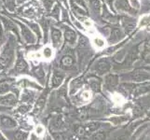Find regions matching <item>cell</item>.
<instances>
[{
	"mask_svg": "<svg viewBox=\"0 0 150 140\" xmlns=\"http://www.w3.org/2000/svg\"><path fill=\"white\" fill-rule=\"evenodd\" d=\"M140 140H150V134H144V136H142V137L140 138Z\"/></svg>",
	"mask_w": 150,
	"mask_h": 140,
	"instance_id": "obj_19",
	"label": "cell"
},
{
	"mask_svg": "<svg viewBox=\"0 0 150 140\" xmlns=\"http://www.w3.org/2000/svg\"><path fill=\"white\" fill-rule=\"evenodd\" d=\"M72 63H73V60H72L70 56H65L63 58V60H62V64L64 65H71Z\"/></svg>",
	"mask_w": 150,
	"mask_h": 140,
	"instance_id": "obj_11",
	"label": "cell"
},
{
	"mask_svg": "<svg viewBox=\"0 0 150 140\" xmlns=\"http://www.w3.org/2000/svg\"><path fill=\"white\" fill-rule=\"evenodd\" d=\"M1 102L3 104H7V105H12V104H14V102H15V98L12 95H9L6 97L2 98Z\"/></svg>",
	"mask_w": 150,
	"mask_h": 140,
	"instance_id": "obj_9",
	"label": "cell"
},
{
	"mask_svg": "<svg viewBox=\"0 0 150 140\" xmlns=\"http://www.w3.org/2000/svg\"><path fill=\"white\" fill-rule=\"evenodd\" d=\"M19 110H20V112H23V113H24L25 111L27 110V107H25V106H23V107H21L19 108Z\"/></svg>",
	"mask_w": 150,
	"mask_h": 140,
	"instance_id": "obj_20",
	"label": "cell"
},
{
	"mask_svg": "<svg viewBox=\"0 0 150 140\" xmlns=\"http://www.w3.org/2000/svg\"><path fill=\"white\" fill-rule=\"evenodd\" d=\"M63 80H64V76L59 75V74H54V76L52 77V86H54V87L59 86L62 83Z\"/></svg>",
	"mask_w": 150,
	"mask_h": 140,
	"instance_id": "obj_6",
	"label": "cell"
},
{
	"mask_svg": "<svg viewBox=\"0 0 150 140\" xmlns=\"http://www.w3.org/2000/svg\"><path fill=\"white\" fill-rule=\"evenodd\" d=\"M27 137V134L23 132H18L15 134V139L16 140H25Z\"/></svg>",
	"mask_w": 150,
	"mask_h": 140,
	"instance_id": "obj_10",
	"label": "cell"
},
{
	"mask_svg": "<svg viewBox=\"0 0 150 140\" xmlns=\"http://www.w3.org/2000/svg\"><path fill=\"white\" fill-rule=\"evenodd\" d=\"M43 53H44V56L46 57V58H50V57L52 56V50H51L50 48H46L43 50Z\"/></svg>",
	"mask_w": 150,
	"mask_h": 140,
	"instance_id": "obj_14",
	"label": "cell"
},
{
	"mask_svg": "<svg viewBox=\"0 0 150 140\" xmlns=\"http://www.w3.org/2000/svg\"><path fill=\"white\" fill-rule=\"evenodd\" d=\"M82 97H83V99H89L91 97V95L89 92H84L83 95H82Z\"/></svg>",
	"mask_w": 150,
	"mask_h": 140,
	"instance_id": "obj_18",
	"label": "cell"
},
{
	"mask_svg": "<svg viewBox=\"0 0 150 140\" xmlns=\"http://www.w3.org/2000/svg\"><path fill=\"white\" fill-rule=\"evenodd\" d=\"M8 91V85L7 83H2L0 84V95L6 93Z\"/></svg>",
	"mask_w": 150,
	"mask_h": 140,
	"instance_id": "obj_13",
	"label": "cell"
},
{
	"mask_svg": "<svg viewBox=\"0 0 150 140\" xmlns=\"http://www.w3.org/2000/svg\"><path fill=\"white\" fill-rule=\"evenodd\" d=\"M44 140H52V138H51L50 136H47V137H46Z\"/></svg>",
	"mask_w": 150,
	"mask_h": 140,
	"instance_id": "obj_21",
	"label": "cell"
},
{
	"mask_svg": "<svg viewBox=\"0 0 150 140\" xmlns=\"http://www.w3.org/2000/svg\"><path fill=\"white\" fill-rule=\"evenodd\" d=\"M16 68L19 72H23V71L26 70L27 65L23 60H19L18 63H17V65H16Z\"/></svg>",
	"mask_w": 150,
	"mask_h": 140,
	"instance_id": "obj_8",
	"label": "cell"
},
{
	"mask_svg": "<svg viewBox=\"0 0 150 140\" xmlns=\"http://www.w3.org/2000/svg\"><path fill=\"white\" fill-rule=\"evenodd\" d=\"M106 84L108 87H115L117 84V77L114 75H109L106 77Z\"/></svg>",
	"mask_w": 150,
	"mask_h": 140,
	"instance_id": "obj_3",
	"label": "cell"
},
{
	"mask_svg": "<svg viewBox=\"0 0 150 140\" xmlns=\"http://www.w3.org/2000/svg\"><path fill=\"white\" fill-rule=\"evenodd\" d=\"M53 138H54V140H64V136H63V134H60V133H56V134H53Z\"/></svg>",
	"mask_w": 150,
	"mask_h": 140,
	"instance_id": "obj_16",
	"label": "cell"
},
{
	"mask_svg": "<svg viewBox=\"0 0 150 140\" xmlns=\"http://www.w3.org/2000/svg\"><path fill=\"white\" fill-rule=\"evenodd\" d=\"M51 35H52V36H51V38H52L54 46L57 47L59 45V43L61 42V32L59 30H57V29H53Z\"/></svg>",
	"mask_w": 150,
	"mask_h": 140,
	"instance_id": "obj_2",
	"label": "cell"
},
{
	"mask_svg": "<svg viewBox=\"0 0 150 140\" xmlns=\"http://www.w3.org/2000/svg\"><path fill=\"white\" fill-rule=\"evenodd\" d=\"M44 133V128L42 126H38L37 129H35V134L40 136V134H42Z\"/></svg>",
	"mask_w": 150,
	"mask_h": 140,
	"instance_id": "obj_17",
	"label": "cell"
},
{
	"mask_svg": "<svg viewBox=\"0 0 150 140\" xmlns=\"http://www.w3.org/2000/svg\"><path fill=\"white\" fill-rule=\"evenodd\" d=\"M108 69H109V64H108L106 61H102L99 63V65H98V70H99L101 73L106 72Z\"/></svg>",
	"mask_w": 150,
	"mask_h": 140,
	"instance_id": "obj_7",
	"label": "cell"
},
{
	"mask_svg": "<svg viewBox=\"0 0 150 140\" xmlns=\"http://www.w3.org/2000/svg\"><path fill=\"white\" fill-rule=\"evenodd\" d=\"M0 122H1L3 127H7V128H12L16 126V122L12 120L11 118L7 117V116H2L0 118Z\"/></svg>",
	"mask_w": 150,
	"mask_h": 140,
	"instance_id": "obj_1",
	"label": "cell"
},
{
	"mask_svg": "<svg viewBox=\"0 0 150 140\" xmlns=\"http://www.w3.org/2000/svg\"><path fill=\"white\" fill-rule=\"evenodd\" d=\"M149 76L146 75L144 72H135L133 74V79L137 80V81H141V80H146L147 79H149Z\"/></svg>",
	"mask_w": 150,
	"mask_h": 140,
	"instance_id": "obj_4",
	"label": "cell"
},
{
	"mask_svg": "<svg viewBox=\"0 0 150 140\" xmlns=\"http://www.w3.org/2000/svg\"><path fill=\"white\" fill-rule=\"evenodd\" d=\"M91 88L93 89L94 91H99L100 90V84L99 83H97L96 81H92L91 82Z\"/></svg>",
	"mask_w": 150,
	"mask_h": 140,
	"instance_id": "obj_15",
	"label": "cell"
},
{
	"mask_svg": "<svg viewBox=\"0 0 150 140\" xmlns=\"http://www.w3.org/2000/svg\"><path fill=\"white\" fill-rule=\"evenodd\" d=\"M93 140H105V134L103 132L101 133H97L96 134L93 136Z\"/></svg>",
	"mask_w": 150,
	"mask_h": 140,
	"instance_id": "obj_12",
	"label": "cell"
},
{
	"mask_svg": "<svg viewBox=\"0 0 150 140\" xmlns=\"http://www.w3.org/2000/svg\"><path fill=\"white\" fill-rule=\"evenodd\" d=\"M65 38L66 40L70 43H73L76 40V33L74 31H72L70 29H67L65 31Z\"/></svg>",
	"mask_w": 150,
	"mask_h": 140,
	"instance_id": "obj_5",
	"label": "cell"
}]
</instances>
